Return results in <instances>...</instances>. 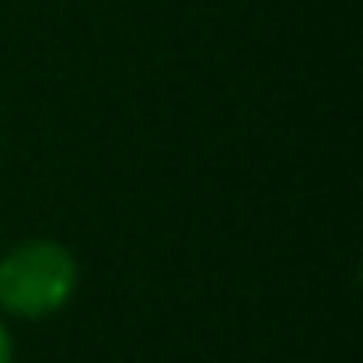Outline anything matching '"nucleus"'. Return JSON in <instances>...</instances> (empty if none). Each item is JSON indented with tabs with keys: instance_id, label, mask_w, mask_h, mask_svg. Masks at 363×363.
Returning <instances> with one entry per match:
<instances>
[{
	"instance_id": "2",
	"label": "nucleus",
	"mask_w": 363,
	"mask_h": 363,
	"mask_svg": "<svg viewBox=\"0 0 363 363\" xmlns=\"http://www.w3.org/2000/svg\"><path fill=\"white\" fill-rule=\"evenodd\" d=\"M0 363H13V333H9L5 316H0Z\"/></svg>"
},
{
	"instance_id": "1",
	"label": "nucleus",
	"mask_w": 363,
	"mask_h": 363,
	"mask_svg": "<svg viewBox=\"0 0 363 363\" xmlns=\"http://www.w3.org/2000/svg\"><path fill=\"white\" fill-rule=\"evenodd\" d=\"M82 269L60 240H22L0 257V312L13 320H48L77 295Z\"/></svg>"
}]
</instances>
